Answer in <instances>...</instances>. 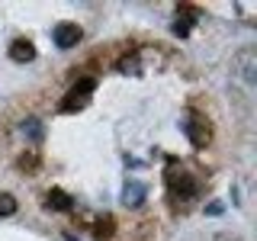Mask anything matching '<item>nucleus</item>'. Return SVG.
<instances>
[{
  "mask_svg": "<svg viewBox=\"0 0 257 241\" xmlns=\"http://www.w3.org/2000/svg\"><path fill=\"white\" fill-rule=\"evenodd\" d=\"M119 71H122V74H139V61H135V58H122V61H119Z\"/></svg>",
  "mask_w": 257,
  "mask_h": 241,
  "instance_id": "4468645a",
  "label": "nucleus"
},
{
  "mask_svg": "<svg viewBox=\"0 0 257 241\" xmlns=\"http://www.w3.org/2000/svg\"><path fill=\"white\" fill-rule=\"evenodd\" d=\"M45 209H52V212H71V209H74V199H71L64 190L52 187L45 193Z\"/></svg>",
  "mask_w": 257,
  "mask_h": 241,
  "instance_id": "6e6552de",
  "label": "nucleus"
},
{
  "mask_svg": "<svg viewBox=\"0 0 257 241\" xmlns=\"http://www.w3.org/2000/svg\"><path fill=\"white\" fill-rule=\"evenodd\" d=\"M222 209H225L222 203H212V206H209V209H206V212H209V215H219V212H222Z\"/></svg>",
  "mask_w": 257,
  "mask_h": 241,
  "instance_id": "2eb2a0df",
  "label": "nucleus"
},
{
  "mask_svg": "<svg viewBox=\"0 0 257 241\" xmlns=\"http://www.w3.org/2000/svg\"><path fill=\"white\" fill-rule=\"evenodd\" d=\"M180 129H183V135L190 139V145H193V148H199V151L212 142V126H209L203 116H187L180 123Z\"/></svg>",
  "mask_w": 257,
  "mask_h": 241,
  "instance_id": "7ed1b4c3",
  "label": "nucleus"
},
{
  "mask_svg": "<svg viewBox=\"0 0 257 241\" xmlns=\"http://www.w3.org/2000/svg\"><path fill=\"white\" fill-rule=\"evenodd\" d=\"M20 132H23V139L32 142V145H42L45 142V123H42V119H36V116H29L26 123L20 126Z\"/></svg>",
  "mask_w": 257,
  "mask_h": 241,
  "instance_id": "9d476101",
  "label": "nucleus"
},
{
  "mask_svg": "<svg viewBox=\"0 0 257 241\" xmlns=\"http://www.w3.org/2000/svg\"><path fill=\"white\" fill-rule=\"evenodd\" d=\"M32 58H36V45H32L29 39H13V42H10V61L29 64Z\"/></svg>",
  "mask_w": 257,
  "mask_h": 241,
  "instance_id": "1a4fd4ad",
  "label": "nucleus"
},
{
  "mask_svg": "<svg viewBox=\"0 0 257 241\" xmlns=\"http://www.w3.org/2000/svg\"><path fill=\"white\" fill-rule=\"evenodd\" d=\"M39 164H42L39 151H23V155L16 158V167H20V171H26V174H36V171H39Z\"/></svg>",
  "mask_w": 257,
  "mask_h": 241,
  "instance_id": "f8f14e48",
  "label": "nucleus"
},
{
  "mask_svg": "<svg viewBox=\"0 0 257 241\" xmlns=\"http://www.w3.org/2000/svg\"><path fill=\"white\" fill-rule=\"evenodd\" d=\"M96 90V77H80L74 87H71L68 93H64V100L58 103V112H80L87 109V103H90V93Z\"/></svg>",
  "mask_w": 257,
  "mask_h": 241,
  "instance_id": "f257e3e1",
  "label": "nucleus"
},
{
  "mask_svg": "<svg viewBox=\"0 0 257 241\" xmlns=\"http://www.w3.org/2000/svg\"><path fill=\"white\" fill-rule=\"evenodd\" d=\"M13 212H16V196L13 193H0V219H7Z\"/></svg>",
  "mask_w": 257,
  "mask_h": 241,
  "instance_id": "ddd939ff",
  "label": "nucleus"
},
{
  "mask_svg": "<svg viewBox=\"0 0 257 241\" xmlns=\"http://www.w3.org/2000/svg\"><path fill=\"white\" fill-rule=\"evenodd\" d=\"M112 235H116V219H112V215H103V219L93 222V238L96 241H109Z\"/></svg>",
  "mask_w": 257,
  "mask_h": 241,
  "instance_id": "9b49d317",
  "label": "nucleus"
},
{
  "mask_svg": "<svg viewBox=\"0 0 257 241\" xmlns=\"http://www.w3.org/2000/svg\"><path fill=\"white\" fill-rule=\"evenodd\" d=\"M164 183H167V193H171V199H190V196H199V183H196V177L193 174H187L180 167V171H177V167H171V171L164 174Z\"/></svg>",
  "mask_w": 257,
  "mask_h": 241,
  "instance_id": "f03ea898",
  "label": "nucleus"
},
{
  "mask_svg": "<svg viewBox=\"0 0 257 241\" xmlns=\"http://www.w3.org/2000/svg\"><path fill=\"white\" fill-rule=\"evenodd\" d=\"M199 20V10H196V7H177V23H174V36H190V26H193V23H196Z\"/></svg>",
  "mask_w": 257,
  "mask_h": 241,
  "instance_id": "423d86ee",
  "label": "nucleus"
},
{
  "mask_svg": "<svg viewBox=\"0 0 257 241\" xmlns=\"http://www.w3.org/2000/svg\"><path fill=\"white\" fill-rule=\"evenodd\" d=\"M145 196H148V187H145L142 180H128L125 187H122V206H128V209L142 206Z\"/></svg>",
  "mask_w": 257,
  "mask_h": 241,
  "instance_id": "0eeeda50",
  "label": "nucleus"
},
{
  "mask_svg": "<svg viewBox=\"0 0 257 241\" xmlns=\"http://www.w3.org/2000/svg\"><path fill=\"white\" fill-rule=\"evenodd\" d=\"M52 39H55V45H58L61 52H68V48L80 45V39H84V29H80L77 23H58V26L52 29Z\"/></svg>",
  "mask_w": 257,
  "mask_h": 241,
  "instance_id": "20e7f679",
  "label": "nucleus"
},
{
  "mask_svg": "<svg viewBox=\"0 0 257 241\" xmlns=\"http://www.w3.org/2000/svg\"><path fill=\"white\" fill-rule=\"evenodd\" d=\"M235 68H238V74L247 80V84H254L257 80V48H241V52L235 55Z\"/></svg>",
  "mask_w": 257,
  "mask_h": 241,
  "instance_id": "39448f33",
  "label": "nucleus"
}]
</instances>
